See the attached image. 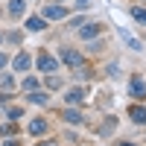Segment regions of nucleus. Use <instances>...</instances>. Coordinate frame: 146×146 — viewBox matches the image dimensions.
<instances>
[{
	"label": "nucleus",
	"mask_w": 146,
	"mask_h": 146,
	"mask_svg": "<svg viewBox=\"0 0 146 146\" xmlns=\"http://www.w3.org/2000/svg\"><path fill=\"white\" fill-rule=\"evenodd\" d=\"M38 88H41V79H38V76H23V79H21V91H23V94L38 91Z\"/></svg>",
	"instance_id": "obj_12"
},
{
	"label": "nucleus",
	"mask_w": 146,
	"mask_h": 146,
	"mask_svg": "<svg viewBox=\"0 0 146 146\" xmlns=\"http://www.w3.org/2000/svg\"><path fill=\"white\" fill-rule=\"evenodd\" d=\"M3 35H6L9 44H21V41H23V32H21V29H12V32H3Z\"/></svg>",
	"instance_id": "obj_20"
},
{
	"label": "nucleus",
	"mask_w": 146,
	"mask_h": 146,
	"mask_svg": "<svg viewBox=\"0 0 146 146\" xmlns=\"http://www.w3.org/2000/svg\"><path fill=\"white\" fill-rule=\"evenodd\" d=\"M3 41H6V35H3V32H0V47H3Z\"/></svg>",
	"instance_id": "obj_27"
},
{
	"label": "nucleus",
	"mask_w": 146,
	"mask_h": 146,
	"mask_svg": "<svg viewBox=\"0 0 146 146\" xmlns=\"http://www.w3.org/2000/svg\"><path fill=\"white\" fill-rule=\"evenodd\" d=\"M47 129H50V126H47V120H44V117H35V120H29V126H27V131H29L32 137H41V135H47Z\"/></svg>",
	"instance_id": "obj_5"
},
{
	"label": "nucleus",
	"mask_w": 146,
	"mask_h": 146,
	"mask_svg": "<svg viewBox=\"0 0 146 146\" xmlns=\"http://www.w3.org/2000/svg\"><path fill=\"white\" fill-rule=\"evenodd\" d=\"M82 23H88V18H85V15H76V18H70V21H67V27H73V29H79Z\"/></svg>",
	"instance_id": "obj_21"
},
{
	"label": "nucleus",
	"mask_w": 146,
	"mask_h": 146,
	"mask_svg": "<svg viewBox=\"0 0 146 146\" xmlns=\"http://www.w3.org/2000/svg\"><path fill=\"white\" fill-rule=\"evenodd\" d=\"M15 88H18L15 76H12V73H3V70H0V91H6V94H15Z\"/></svg>",
	"instance_id": "obj_10"
},
{
	"label": "nucleus",
	"mask_w": 146,
	"mask_h": 146,
	"mask_svg": "<svg viewBox=\"0 0 146 146\" xmlns=\"http://www.w3.org/2000/svg\"><path fill=\"white\" fill-rule=\"evenodd\" d=\"M27 15V0H9V18H23Z\"/></svg>",
	"instance_id": "obj_8"
},
{
	"label": "nucleus",
	"mask_w": 146,
	"mask_h": 146,
	"mask_svg": "<svg viewBox=\"0 0 146 146\" xmlns=\"http://www.w3.org/2000/svg\"><path fill=\"white\" fill-rule=\"evenodd\" d=\"M129 114H131V120H135V123L146 126V105H131V108H129Z\"/></svg>",
	"instance_id": "obj_15"
},
{
	"label": "nucleus",
	"mask_w": 146,
	"mask_h": 146,
	"mask_svg": "<svg viewBox=\"0 0 146 146\" xmlns=\"http://www.w3.org/2000/svg\"><path fill=\"white\" fill-rule=\"evenodd\" d=\"M41 18L44 21H64L67 18V6H62V3H44Z\"/></svg>",
	"instance_id": "obj_4"
},
{
	"label": "nucleus",
	"mask_w": 146,
	"mask_h": 146,
	"mask_svg": "<svg viewBox=\"0 0 146 146\" xmlns=\"http://www.w3.org/2000/svg\"><path fill=\"white\" fill-rule=\"evenodd\" d=\"M6 64H9V56H6V53H0V70H3Z\"/></svg>",
	"instance_id": "obj_24"
},
{
	"label": "nucleus",
	"mask_w": 146,
	"mask_h": 146,
	"mask_svg": "<svg viewBox=\"0 0 146 146\" xmlns=\"http://www.w3.org/2000/svg\"><path fill=\"white\" fill-rule=\"evenodd\" d=\"M120 146H135V143H120Z\"/></svg>",
	"instance_id": "obj_28"
},
{
	"label": "nucleus",
	"mask_w": 146,
	"mask_h": 146,
	"mask_svg": "<svg viewBox=\"0 0 146 146\" xmlns=\"http://www.w3.org/2000/svg\"><path fill=\"white\" fill-rule=\"evenodd\" d=\"M3 146H23V143H21L18 137H6V140H3Z\"/></svg>",
	"instance_id": "obj_23"
},
{
	"label": "nucleus",
	"mask_w": 146,
	"mask_h": 146,
	"mask_svg": "<svg viewBox=\"0 0 146 146\" xmlns=\"http://www.w3.org/2000/svg\"><path fill=\"white\" fill-rule=\"evenodd\" d=\"M76 3H79V6H82V9H85V6H88V3H91V0H76Z\"/></svg>",
	"instance_id": "obj_25"
},
{
	"label": "nucleus",
	"mask_w": 146,
	"mask_h": 146,
	"mask_svg": "<svg viewBox=\"0 0 146 146\" xmlns=\"http://www.w3.org/2000/svg\"><path fill=\"white\" fill-rule=\"evenodd\" d=\"M0 15H3V6H0Z\"/></svg>",
	"instance_id": "obj_30"
},
{
	"label": "nucleus",
	"mask_w": 146,
	"mask_h": 146,
	"mask_svg": "<svg viewBox=\"0 0 146 146\" xmlns=\"http://www.w3.org/2000/svg\"><path fill=\"white\" fill-rule=\"evenodd\" d=\"M82 100H85L82 88H70V91H64V102H67V105H79Z\"/></svg>",
	"instance_id": "obj_14"
},
{
	"label": "nucleus",
	"mask_w": 146,
	"mask_h": 146,
	"mask_svg": "<svg viewBox=\"0 0 146 146\" xmlns=\"http://www.w3.org/2000/svg\"><path fill=\"white\" fill-rule=\"evenodd\" d=\"M64 123H73V126H82L85 123V117H82V111H79V108H64Z\"/></svg>",
	"instance_id": "obj_11"
},
{
	"label": "nucleus",
	"mask_w": 146,
	"mask_h": 146,
	"mask_svg": "<svg viewBox=\"0 0 146 146\" xmlns=\"http://www.w3.org/2000/svg\"><path fill=\"white\" fill-rule=\"evenodd\" d=\"M108 76L117 79V76H120V64H108Z\"/></svg>",
	"instance_id": "obj_22"
},
{
	"label": "nucleus",
	"mask_w": 146,
	"mask_h": 146,
	"mask_svg": "<svg viewBox=\"0 0 146 146\" xmlns=\"http://www.w3.org/2000/svg\"><path fill=\"white\" fill-rule=\"evenodd\" d=\"M27 100H29L32 105H41V108H44L47 102H50V94H47V88H44V94H41V88H38V91H29Z\"/></svg>",
	"instance_id": "obj_9"
},
{
	"label": "nucleus",
	"mask_w": 146,
	"mask_h": 146,
	"mask_svg": "<svg viewBox=\"0 0 146 146\" xmlns=\"http://www.w3.org/2000/svg\"><path fill=\"white\" fill-rule=\"evenodd\" d=\"M35 67H38V73H44V76H47V73H56V70H58V58L41 50L38 58H35Z\"/></svg>",
	"instance_id": "obj_2"
},
{
	"label": "nucleus",
	"mask_w": 146,
	"mask_h": 146,
	"mask_svg": "<svg viewBox=\"0 0 146 146\" xmlns=\"http://www.w3.org/2000/svg\"><path fill=\"white\" fill-rule=\"evenodd\" d=\"M58 62L67 64L70 70H76V67L85 64V56H82L79 50H73V47H58Z\"/></svg>",
	"instance_id": "obj_1"
},
{
	"label": "nucleus",
	"mask_w": 146,
	"mask_h": 146,
	"mask_svg": "<svg viewBox=\"0 0 146 146\" xmlns=\"http://www.w3.org/2000/svg\"><path fill=\"white\" fill-rule=\"evenodd\" d=\"M41 146H58V143H56V140H47V143H41Z\"/></svg>",
	"instance_id": "obj_26"
},
{
	"label": "nucleus",
	"mask_w": 146,
	"mask_h": 146,
	"mask_svg": "<svg viewBox=\"0 0 146 146\" xmlns=\"http://www.w3.org/2000/svg\"><path fill=\"white\" fill-rule=\"evenodd\" d=\"M9 64H12V73H29V67H32V56H29L27 50H21L18 56L9 58Z\"/></svg>",
	"instance_id": "obj_3"
},
{
	"label": "nucleus",
	"mask_w": 146,
	"mask_h": 146,
	"mask_svg": "<svg viewBox=\"0 0 146 146\" xmlns=\"http://www.w3.org/2000/svg\"><path fill=\"white\" fill-rule=\"evenodd\" d=\"M23 114H27V111H23L21 105H9V108H6V117L12 120V123H18V120H21Z\"/></svg>",
	"instance_id": "obj_17"
},
{
	"label": "nucleus",
	"mask_w": 146,
	"mask_h": 146,
	"mask_svg": "<svg viewBox=\"0 0 146 146\" xmlns=\"http://www.w3.org/2000/svg\"><path fill=\"white\" fill-rule=\"evenodd\" d=\"M100 32H102L100 23H82V27H79V38H82V41H88V38H96Z\"/></svg>",
	"instance_id": "obj_7"
},
{
	"label": "nucleus",
	"mask_w": 146,
	"mask_h": 146,
	"mask_svg": "<svg viewBox=\"0 0 146 146\" xmlns=\"http://www.w3.org/2000/svg\"><path fill=\"white\" fill-rule=\"evenodd\" d=\"M18 131H21V126H18V123H12V120H9L6 126H0V135H3V137H15Z\"/></svg>",
	"instance_id": "obj_18"
},
{
	"label": "nucleus",
	"mask_w": 146,
	"mask_h": 146,
	"mask_svg": "<svg viewBox=\"0 0 146 146\" xmlns=\"http://www.w3.org/2000/svg\"><path fill=\"white\" fill-rule=\"evenodd\" d=\"M27 29L29 32H41V29H47V21L41 15H32V18H27Z\"/></svg>",
	"instance_id": "obj_13"
},
{
	"label": "nucleus",
	"mask_w": 146,
	"mask_h": 146,
	"mask_svg": "<svg viewBox=\"0 0 146 146\" xmlns=\"http://www.w3.org/2000/svg\"><path fill=\"white\" fill-rule=\"evenodd\" d=\"M129 94L137 96V100H143V96H146V82H143L140 76H131V82H129Z\"/></svg>",
	"instance_id": "obj_6"
},
{
	"label": "nucleus",
	"mask_w": 146,
	"mask_h": 146,
	"mask_svg": "<svg viewBox=\"0 0 146 146\" xmlns=\"http://www.w3.org/2000/svg\"><path fill=\"white\" fill-rule=\"evenodd\" d=\"M50 3H62V0H50Z\"/></svg>",
	"instance_id": "obj_29"
},
{
	"label": "nucleus",
	"mask_w": 146,
	"mask_h": 146,
	"mask_svg": "<svg viewBox=\"0 0 146 146\" xmlns=\"http://www.w3.org/2000/svg\"><path fill=\"white\" fill-rule=\"evenodd\" d=\"M131 18H135L137 23H143V27H146V9H143V6H131Z\"/></svg>",
	"instance_id": "obj_19"
},
{
	"label": "nucleus",
	"mask_w": 146,
	"mask_h": 146,
	"mask_svg": "<svg viewBox=\"0 0 146 146\" xmlns=\"http://www.w3.org/2000/svg\"><path fill=\"white\" fill-rule=\"evenodd\" d=\"M44 88H47V91H56V88H62V76H56V73H47V79H44Z\"/></svg>",
	"instance_id": "obj_16"
}]
</instances>
